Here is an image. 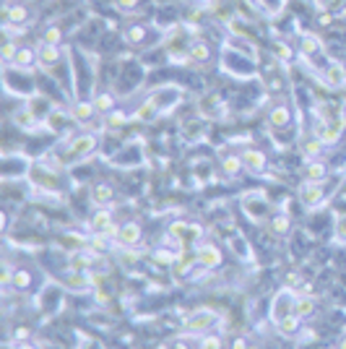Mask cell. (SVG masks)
I'll list each match as a JSON object with an SVG mask.
<instances>
[{
    "label": "cell",
    "mask_w": 346,
    "mask_h": 349,
    "mask_svg": "<svg viewBox=\"0 0 346 349\" xmlns=\"http://www.w3.org/2000/svg\"><path fill=\"white\" fill-rule=\"evenodd\" d=\"M13 271H16V268H11L8 263L3 266V274H0V284H3V287H8V284L13 282Z\"/></svg>",
    "instance_id": "obj_45"
},
{
    "label": "cell",
    "mask_w": 346,
    "mask_h": 349,
    "mask_svg": "<svg viewBox=\"0 0 346 349\" xmlns=\"http://www.w3.org/2000/svg\"><path fill=\"white\" fill-rule=\"evenodd\" d=\"M94 149H97V136H94V133H84V136H79V138H75V141L68 146L63 162H81L84 157H89Z\"/></svg>",
    "instance_id": "obj_1"
},
{
    "label": "cell",
    "mask_w": 346,
    "mask_h": 349,
    "mask_svg": "<svg viewBox=\"0 0 346 349\" xmlns=\"http://www.w3.org/2000/svg\"><path fill=\"white\" fill-rule=\"evenodd\" d=\"M94 112H97L94 102H86V99H81V102H75V104L70 107V118H73L75 123H89V120L94 118Z\"/></svg>",
    "instance_id": "obj_17"
},
{
    "label": "cell",
    "mask_w": 346,
    "mask_h": 349,
    "mask_svg": "<svg viewBox=\"0 0 346 349\" xmlns=\"http://www.w3.org/2000/svg\"><path fill=\"white\" fill-rule=\"evenodd\" d=\"M341 131H343V118H336V120H318V131H315V136H318L325 146H331V143H336V141H338Z\"/></svg>",
    "instance_id": "obj_5"
},
{
    "label": "cell",
    "mask_w": 346,
    "mask_h": 349,
    "mask_svg": "<svg viewBox=\"0 0 346 349\" xmlns=\"http://www.w3.org/2000/svg\"><path fill=\"white\" fill-rule=\"evenodd\" d=\"M216 323V313L214 310H196V313H190L185 321H182V326L187 328V331H206L208 326H214Z\"/></svg>",
    "instance_id": "obj_7"
},
{
    "label": "cell",
    "mask_w": 346,
    "mask_h": 349,
    "mask_svg": "<svg viewBox=\"0 0 346 349\" xmlns=\"http://www.w3.org/2000/svg\"><path fill=\"white\" fill-rule=\"evenodd\" d=\"M34 109L31 107H21V109H16L13 112V123L18 125V128H31L34 125Z\"/></svg>",
    "instance_id": "obj_27"
},
{
    "label": "cell",
    "mask_w": 346,
    "mask_h": 349,
    "mask_svg": "<svg viewBox=\"0 0 346 349\" xmlns=\"http://www.w3.org/2000/svg\"><path fill=\"white\" fill-rule=\"evenodd\" d=\"M323 84L331 86V89H343L346 86V68L341 63H328L325 70H323Z\"/></svg>",
    "instance_id": "obj_8"
},
{
    "label": "cell",
    "mask_w": 346,
    "mask_h": 349,
    "mask_svg": "<svg viewBox=\"0 0 346 349\" xmlns=\"http://www.w3.org/2000/svg\"><path fill=\"white\" fill-rule=\"evenodd\" d=\"M138 240H141V224H138V222H128V224L120 227V235H118V243H120V245L133 248Z\"/></svg>",
    "instance_id": "obj_16"
},
{
    "label": "cell",
    "mask_w": 346,
    "mask_h": 349,
    "mask_svg": "<svg viewBox=\"0 0 346 349\" xmlns=\"http://www.w3.org/2000/svg\"><path fill=\"white\" fill-rule=\"evenodd\" d=\"M221 167H224V172H226V175H237L245 164H242V157H235V154H232V157H224Z\"/></svg>",
    "instance_id": "obj_37"
},
{
    "label": "cell",
    "mask_w": 346,
    "mask_h": 349,
    "mask_svg": "<svg viewBox=\"0 0 346 349\" xmlns=\"http://www.w3.org/2000/svg\"><path fill=\"white\" fill-rule=\"evenodd\" d=\"M235 349H245V341H237V344H235Z\"/></svg>",
    "instance_id": "obj_50"
},
{
    "label": "cell",
    "mask_w": 346,
    "mask_h": 349,
    "mask_svg": "<svg viewBox=\"0 0 346 349\" xmlns=\"http://www.w3.org/2000/svg\"><path fill=\"white\" fill-rule=\"evenodd\" d=\"M169 235L177 237L180 243H193V240L201 237V227H196V224H185V222H175V224L169 227Z\"/></svg>",
    "instance_id": "obj_10"
},
{
    "label": "cell",
    "mask_w": 346,
    "mask_h": 349,
    "mask_svg": "<svg viewBox=\"0 0 346 349\" xmlns=\"http://www.w3.org/2000/svg\"><path fill=\"white\" fill-rule=\"evenodd\" d=\"M79 349H102V344H99L97 339H84Z\"/></svg>",
    "instance_id": "obj_47"
},
{
    "label": "cell",
    "mask_w": 346,
    "mask_h": 349,
    "mask_svg": "<svg viewBox=\"0 0 346 349\" xmlns=\"http://www.w3.org/2000/svg\"><path fill=\"white\" fill-rule=\"evenodd\" d=\"M112 198H114V190H112L109 185L99 182V185H94V188H91V201H94L97 206H104V204H109Z\"/></svg>",
    "instance_id": "obj_24"
},
{
    "label": "cell",
    "mask_w": 346,
    "mask_h": 349,
    "mask_svg": "<svg viewBox=\"0 0 346 349\" xmlns=\"http://www.w3.org/2000/svg\"><path fill=\"white\" fill-rule=\"evenodd\" d=\"M94 107H97V112H112L114 109V99H112V94H107V91H102V94H97L94 97Z\"/></svg>",
    "instance_id": "obj_34"
},
{
    "label": "cell",
    "mask_w": 346,
    "mask_h": 349,
    "mask_svg": "<svg viewBox=\"0 0 346 349\" xmlns=\"http://www.w3.org/2000/svg\"><path fill=\"white\" fill-rule=\"evenodd\" d=\"M118 6H120L123 11H136V8H138V0H118Z\"/></svg>",
    "instance_id": "obj_46"
},
{
    "label": "cell",
    "mask_w": 346,
    "mask_h": 349,
    "mask_svg": "<svg viewBox=\"0 0 346 349\" xmlns=\"http://www.w3.org/2000/svg\"><path fill=\"white\" fill-rule=\"evenodd\" d=\"M196 261L203 266V268H216L219 263H221V250L216 248V245H201L198 250H196Z\"/></svg>",
    "instance_id": "obj_11"
},
{
    "label": "cell",
    "mask_w": 346,
    "mask_h": 349,
    "mask_svg": "<svg viewBox=\"0 0 346 349\" xmlns=\"http://www.w3.org/2000/svg\"><path fill=\"white\" fill-rule=\"evenodd\" d=\"M31 177H34L36 185H42V190H57V182H60V177L52 170H47V167H34Z\"/></svg>",
    "instance_id": "obj_14"
},
{
    "label": "cell",
    "mask_w": 346,
    "mask_h": 349,
    "mask_svg": "<svg viewBox=\"0 0 346 349\" xmlns=\"http://www.w3.org/2000/svg\"><path fill=\"white\" fill-rule=\"evenodd\" d=\"M159 115H162V112L157 109V104L148 99V102H143V104L136 109V120H141V123H153V120L159 118Z\"/></svg>",
    "instance_id": "obj_23"
},
{
    "label": "cell",
    "mask_w": 346,
    "mask_h": 349,
    "mask_svg": "<svg viewBox=\"0 0 346 349\" xmlns=\"http://www.w3.org/2000/svg\"><path fill=\"white\" fill-rule=\"evenodd\" d=\"M60 123H65V115H63V112H60V109H55V112H52V115H50V123H47V125H50V128H52V131H60V128H57V125H60Z\"/></svg>",
    "instance_id": "obj_44"
},
{
    "label": "cell",
    "mask_w": 346,
    "mask_h": 349,
    "mask_svg": "<svg viewBox=\"0 0 346 349\" xmlns=\"http://www.w3.org/2000/svg\"><path fill=\"white\" fill-rule=\"evenodd\" d=\"M26 16L29 13L21 3H6V8H3V19H6L8 26H21L26 21Z\"/></svg>",
    "instance_id": "obj_18"
},
{
    "label": "cell",
    "mask_w": 346,
    "mask_h": 349,
    "mask_svg": "<svg viewBox=\"0 0 346 349\" xmlns=\"http://www.w3.org/2000/svg\"><path fill=\"white\" fill-rule=\"evenodd\" d=\"M289 224H292V222H289L286 214H279V216L271 219V229L276 232V235H284V232H289Z\"/></svg>",
    "instance_id": "obj_39"
},
{
    "label": "cell",
    "mask_w": 346,
    "mask_h": 349,
    "mask_svg": "<svg viewBox=\"0 0 346 349\" xmlns=\"http://www.w3.org/2000/svg\"><path fill=\"white\" fill-rule=\"evenodd\" d=\"M313 307H315V302H313V297H310V295H297V302H294V316L304 318V316H310V313H313Z\"/></svg>",
    "instance_id": "obj_26"
},
{
    "label": "cell",
    "mask_w": 346,
    "mask_h": 349,
    "mask_svg": "<svg viewBox=\"0 0 346 349\" xmlns=\"http://www.w3.org/2000/svg\"><path fill=\"white\" fill-rule=\"evenodd\" d=\"M224 68L232 70L237 76H253L255 68H253V58L250 55H240V52H224Z\"/></svg>",
    "instance_id": "obj_3"
},
{
    "label": "cell",
    "mask_w": 346,
    "mask_h": 349,
    "mask_svg": "<svg viewBox=\"0 0 346 349\" xmlns=\"http://www.w3.org/2000/svg\"><path fill=\"white\" fill-rule=\"evenodd\" d=\"M63 284L68 289H73V292H81V289L94 284L91 282V271H68V277L63 279Z\"/></svg>",
    "instance_id": "obj_12"
},
{
    "label": "cell",
    "mask_w": 346,
    "mask_h": 349,
    "mask_svg": "<svg viewBox=\"0 0 346 349\" xmlns=\"http://www.w3.org/2000/svg\"><path fill=\"white\" fill-rule=\"evenodd\" d=\"M242 211L250 222H263L268 216V211H271V206H268L265 196H260V193H247L242 198Z\"/></svg>",
    "instance_id": "obj_2"
},
{
    "label": "cell",
    "mask_w": 346,
    "mask_h": 349,
    "mask_svg": "<svg viewBox=\"0 0 346 349\" xmlns=\"http://www.w3.org/2000/svg\"><path fill=\"white\" fill-rule=\"evenodd\" d=\"M294 302H297V292H279L274 305H271V316L274 321H281L286 316L294 313Z\"/></svg>",
    "instance_id": "obj_6"
},
{
    "label": "cell",
    "mask_w": 346,
    "mask_h": 349,
    "mask_svg": "<svg viewBox=\"0 0 346 349\" xmlns=\"http://www.w3.org/2000/svg\"><path fill=\"white\" fill-rule=\"evenodd\" d=\"M304 175H307V180H313V182H320L323 177H325V167L320 164V162H310L304 167Z\"/></svg>",
    "instance_id": "obj_35"
},
{
    "label": "cell",
    "mask_w": 346,
    "mask_h": 349,
    "mask_svg": "<svg viewBox=\"0 0 346 349\" xmlns=\"http://www.w3.org/2000/svg\"><path fill=\"white\" fill-rule=\"evenodd\" d=\"M338 349H346V339H341V344H338Z\"/></svg>",
    "instance_id": "obj_51"
},
{
    "label": "cell",
    "mask_w": 346,
    "mask_h": 349,
    "mask_svg": "<svg viewBox=\"0 0 346 349\" xmlns=\"http://www.w3.org/2000/svg\"><path fill=\"white\" fill-rule=\"evenodd\" d=\"M109 222H112V211H107V209L102 206V209L91 216V229H94V232H104V227H107Z\"/></svg>",
    "instance_id": "obj_32"
},
{
    "label": "cell",
    "mask_w": 346,
    "mask_h": 349,
    "mask_svg": "<svg viewBox=\"0 0 346 349\" xmlns=\"http://www.w3.org/2000/svg\"><path fill=\"white\" fill-rule=\"evenodd\" d=\"M201 112L203 115H208V118H224V104H221V99L219 97H203L201 99Z\"/></svg>",
    "instance_id": "obj_20"
},
{
    "label": "cell",
    "mask_w": 346,
    "mask_h": 349,
    "mask_svg": "<svg viewBox=\"0 0 346 349\" xmlns=\"http://www.w3.org/2000/svg\"><path fill=\"white\" fill-rule=\"evenodd\" d=\"M18 349H31V346H18Z\"/></svg>",
    "instance_id": "obj_53"
},
{
    "label": "cell",
    "mask_w": 346,
    "mask_h": 349,
    "mask_svg": "<svg viewBox=\"0 0 346 349\" xmlns=\"http://www.w3.org/2000/svg\"><path fill=\"white\" fill-rule=\"evenodd\" d=\"M274 52L279 60H292V47L286 42H274Z\"/></svg>",
    "instance_id": "obj_41"
},
{
    "label": "cell",
    "mask_w": 346,
    "mask_h": 349,
    "mask_svg": "<svg viewBox=\"0 0 346 349\" xmlns=\"http://www.w3.org/2000/svg\"><path fill=\"white\" fill-rule=\"evenodd\" d=\"M94 261H97V258H94V255H89V253L73 250V253H70V258H68V266H70V271H89V266H91Z\"/></svg>",
    "instance_id": "obj_21"
},
{
    "label": "cell",
    "mask_w": 346,
    "mask_h": 349,
    "mask_svg": "<svg viewBox=\"0 0 346 349\" xmlns=\"http://www.w3.org/2000/svg\"><path fill=\"white\" fill-rule=\"evenodd\" d=\"M242 164L250 172H263L265 170V154L258 151V149H245L242 151Z\"/></svg>",
    "instance_id": "obj_15"
},
{
    "label": "cell",
    "mask_w": 346,
    "mask_h": 349,
    "mask_svg": "<svg viewBox=\"0 0 346 349\" xmlns=\"http://www.w3.org/2000/svg\"><path fill=\"white\" fill-rule=\"evenodd\" d=\"M325 8H328V13H341V11H346V0H325Z\"/></svg>",
    "instance_id": "obj_43"
},
{
    "label": "cell",
    "mask_w": 346,
    "mask_h": 349,
    "mask_svg": "<svg viewBox=\"0 0 346 349\" xmlns=\"http://www.w3.org/2000/svg\"><path fill=\"white\" fill-rule=\"evenodd\" d=\"M16 289H26L29 284H31V277H29V271L26 268H16L13 271V282H11Z\"/></svg>",
    "instance_id": "obj_38"
},
{
    "label": "cell",
    "mask_w": 346,
    "mask_h": 349,
    "mask_svg": "<svg viewBox=\"0 0 346 349\" xmlns=\"http://www.w3.org/2000/svg\"><path fill=\"white\" fill-rule=\"evenodd\" d=\"M175 349H185V346H182V344H177V346H175Z\"/></svg>",
    "instance_id": "obj_52"
},
{
    "label": "cell",
    "mask_w": 346,
    "mask_h": 349,
    "mask_svg": "<svg viewBox=\"0 0 346 349\" xmlns=\"http://www.w3.org/2000/svg\"><path fill=\"white\" fill-rule=\"evenodd\" d=\"M42 42L45 45H60L63 42V29L60 26H47L42 34Z\"/></svg>",
    "instance_id": "obj_36"
},
{
    "label": "cell",
    "mask_w": 346,
    "mask_h": 349,
    "mask_svg": "<svg viewBox=\"0 0 346 349\" xmlns=\"http://www.w3.org/2000/svg\"><path fill=\"white\" fill-rule=\"evenodd\" d=\"M182 94H180V89H175V86H167V89H159V91H153L148 99L157 104V109L159 112H164V109H169L177 99H180Z\"/></svg>",
    "instance_id": "obj_9"
},
{
    "label": "cell",
    "mask_w": 346,
    "mask_h": 349,
    "mask_svg": "<svg viewBox=\"0 0 346 349\" xmlns=\"http://www.w3.org/2000/svg\"><path fill=\"white\" fill-rule=\"evenodd\" d=\"M289 123H292V109H289L286 104L271 107V112H268V125L276 128V131H281V128H286Z\"/></svg>",
    "instance_id": "obj_13"
},
{
    "label": "cell",
    "mask_w": 346,
    "mask_h": 349,
    "mask_svg": "<svg viewBox=\"0 0 346 349\" xmlns=\"http://www.w3.org/2000/svg\"><path fill=\"white\" fill-rule=\"evenodd\" d=\"M221 344H219V339L216 336H211V339H206L203 344H201V349H219Z\"/></svg>",
    "instance_id": "obj_48"
},
{
    "label": "cell",
    "mask_w": 346,
    "mask_h": 349,
    "mask_svg": "<svg viewBox=\"0 0 346 349\" xmlns=\"http://www.w3.org/2000/svg\"><path fill=\"white\" fill-rule=\"evenodd\" d=\"M97 300H99V302H107V300H109V295H107V292H102V289H99V292H97Z\"/></svg>",
    "instance_id": "obj_49"
},
{
    "label": "cell",
    "mask_w": 346,
    "mask_h": 349,
    "mask_svg": "<svg viewBox=\"0 0 346 349\" xmlns=\"http://www.w3.org/2000/svg\"><path fill=\"white\" fill-rule=\"evenodd\" d=\"M299 50H302V55H318L320 52V40L318 36H313V34H304L302 36V42H299Z\"/></svg>",
    "instance_id": "obj_28"
},
{
    "label": "cell",
    "mask_w": 346,
    "mask_h": 349,
    "mask_svg": "<svg viewBox=\"0 0 346 349\" xmlns=\"http://www.w3.org/2000/svg\"><path fill=\"white\" fill-rule=\"evenodd\" d=\"M36 55H40V63H42L45 68H52V65L60 60V47H57V45H45V42H42V47L36 50Z\"/></svg>",
    "instance_id": "obj_22"
},
{
    "label": "cell",
    "mask_w": 346,
    "mask_h": 349,
    "mask_svg": "<svg viewBox=\"0 0 346 349\" xmlns=\"http://www.w3.org/2000/svg\"><path fill=\"white\" fill-rule=\"evenodd\" d=\"M297 196H299V201H302V206H304V209H313V206H318V204L323 201L325 193H323V185H320V182L307 180V182H302V185H299Z\"/></svg>",
    "instance_id": "obj_4"
},
{
    "label": "cell",
    "mask_w": 346,
    "mask_h": 349,
    "mask_svg": "<svg viewBox=\"0 0 346 349\" xmlns=\"http://www.w3.org/2000/svg\"><path fill=\"white\" fill-rule=\"evenodd\" d=\"M323 146H325V143H323V141H320L318 136H315V138H307V141L302 143V154H304L307 159H315L318 154L323 151Z\"/></svg>",
    "instance_id": "obj_31"
},
{
    "label": "cell",
    "mask_w": 346,
    "mask_h": 349,
    "mask_svg": "<svg viewBox=\"0 0 346 349\" xmlns=\"http://www.w3.org/2000/svg\"><path fill=\"white\" fill-rule=\"evenodd\" d=\"M143 34H146V31H143L141 26H133V29H128V31H125V40H128L130 45H138V42L143 40Z\"/></svg>",
    "instance_id": "obj_42"
},
{
    "label": "cell",
    "mask_w": 346,
    "mask_h": 349,
    "mask_svg": "<svg viewBox=\"0 0 346 349\" xmlns=\"http://www.w3.org/2000/svg\"><path fill=\"white\" fill-rule=\"evenodd\" d=\"M125 123H128V118H125V112H120V109H112V112L104 115V128H109V131H118Z\"/></svg>",
    "instance_id": "obj_29"
},
{
    "label": "cell",
    "mask_w": 346,
    "mask_h": 349,
    "mask_svg": "<svg viewBox=\"0 0 346 349\" xmlns=\"http://www.w3.org/2000/svg\"><path fill=\"white\" fill-rule=\"evenodd\" d=\"M34 60H40V55H36L31 47H18V55H16V60H13L11 65H18V68H31V65H34Z\"/></svg>",
    "instance_id": "obj_25"
},
{
    "label": "cell",
    "mask_w": 346,
    "mask_h": 349,
    "mask_svg": "<svg viewBox=\"0 0 346 349\" xmlns=\"http://www.w3.org/2000/svg\"><path fill=\"white\" fill-rule=\"evenodd\" d=\"M0 55H3V60L11 65V63L16 60V55H18V45H16V42H11V40H6V45H3V52H0Z\"/></svg>",
    "instance_id": "obj_40"
},
{
    "label": "cell",
    "mask_w": 346,
    "mask_h": 349,
    "mask_svg": "<svg viewBox=\"0 0 346 349\" xmlns=\"http://www.w3.org/2000/svg\"><path fill=\"white\" fill-rule=\"evenodd\" d=\"M187 55H190V63H206L211 58V47L203 40H193L187 45Z\"/></svg>",
    "instance_id": "obj_19"
},
{
    "label": "cell",
    "mask_w": 346,
    "mask_h": 349,
    "mask_svg": "<svg viewBox=\"0 0 346 349\" xmlns=\"http://www.w3.org/2000/svg\"><path fill=\"white\" fill-rule=\"evenodd\" d=\"M175 258H177V253L164 250V248H159V250H153V253H151V261L157 263V266H172V263H175Z\"/></svg>",
    "instance_id": "obj_33"
},
{
    "label": "cell",
    "mask_w": 346,
    "mask_h": 349,
    "mask_svg": "<svg viewBox=\"0 0 346 349\" xmlns=\"http://www.w3.org/2000/svg\"><path fill=\"white\" fill-rule=\"evenodd\" d=\"M276 328H279V334H284V336H292L297 328H299V316H286V318H281V321H276Z\"/></svg>",
    "instance_id": "obj_30"
}]
</instances>
